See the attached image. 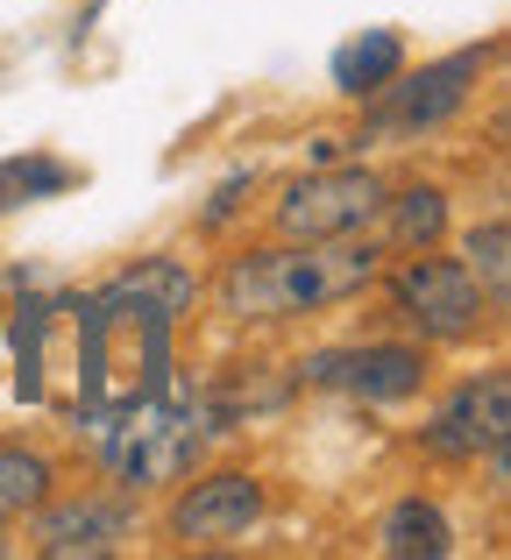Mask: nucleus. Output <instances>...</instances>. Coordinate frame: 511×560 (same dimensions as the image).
<instances>
[{"mask_svg":"<svg viewBox=\"0 0 511 560\" xmlns=\"http://www.w3.org/2000/svg\"><path fill=\"white\" fill-rule=\"evenodd\" d=\"M199 299L178 256H150L114 284L71 299V419L100 440L114 411L171 390V319Z\"/></svg>","mask_w":511,"mask_h":560,"instance_id":"1","label":"nucleus"},{"mask_svg":"<svg viewBox=\"0 0 511 560\" xmlns=\"http://www.w3.org/2000/svg\"><path fill=\"white\" fill-rule=\"evenodd\" d=\"M384 256L356 234H334V242H284V248H256L235 256L221 277V313L228 319H291V313H320V305L356 299L362 284H376Z\"/></svg>","mask_w":511,"mask_h":560,"instance_id":"2","label":"nucleus"},{"mask_svg":"<svg viewBox=\"0 0 511 560\" xmlns=\"http://www.w3.org/2000/svg\"><path fill=\"white\" fill-rule=\"evenodd\" d=\"M221 433V419H213V405H178V397H142V405L114 411L107 425H100V462L121 476V490H164V482H178L185 468L207 454V440Z\"/></svg>","mask_w":511,"mask_h":560,"instance_id":"3","label":"nucleus"},{"mask_svg":"<svg viewBox=\"0 0 511 560\" xmlns=\"http://www.w3.org/2000/svg\"><path fill=\"white\" fill-rule=\"evenodd\" d=\"M391 299H398V313L413 319L427 341H469V334L490 319V291L469 277V262L427 256V248L391 270Z\"/></svg>","mask_w":511,"mask_h":560,"instance_id":"4","label":"nucleus"},{"mask_svg":"<svg viewBox=\"0 0 511 560\" xmlns=\"http://www.w3.org/2000/svg\"><path fill=\"white\" fill-rule=\"evenodd\" d=\"M476 71H484V50H455L441 57V65L413 71V79H391L370 93V114H362V136L376 142H398V136H419V128H441L448 114H462V100H469Z\"/></svg>","mask_w":511,"mask_h":560,"instance_id":"5","label":"nucleus"},{"mask_svg":"<svg viewBox=\"0 0 511 560\" xmlns=\"http://www.w3.org/2000/svg\"><path fill=\"white\" fill-rule=\"evenodd\" d=\"M384 213V178L376 171H334L320 164L313 178L284 185V199H277V228H284V242H334V234H362L370 220Z\"/></svg>","mask_w":511,"mask_h":560,"instance_id":"6","label":"nucleus"},{"mask_svg":"<svg viewBox=\"0 0 511 560\" xmlns=\"http://www.w3.org/2000/svg\"><path fill=\"white\" fill-rule=\"evenodd\" d=\"M14 390L22 405L71 411V299H28L14 313Z\"/></svg>","mask_w":511,"mask_h":560,"instance_id":"7","label":"nucleus"},{"mask_svg":"<svg viewBox=\"0 0 511 560\" xmlns=\"http://www.w3.org/2000/svg\"><path fill=\"white\" fill-rule=\"evenodd\" d=\"M299 376L320 383V390H348V397H362V405H398V397H413L419 383H427V355L405 348V341H362V348H327V355H313Z\"/></svg>","mask_w":511,"mask_h":560,"instance_id":"8","label":"nucleus"},{"mask_svg":"<svg viewBox=\"0 0 511 560\" xmlns=\"http://www.w3.org/2000/svg\"><path fill=\"white\" fill-rule=\"evenodd\" d=\"M498 440H511V376L484 370L476 383H462V390L433 411V425L419 433V447L441 454V462H476V454H490Z\"/></svg>","mask_w":511,"mask_h":560,"instance_id":"9","label":"nucleus"},{"mask_svg":"<svg viewBox=\"0 0 511 560\" xmlns=\"http://www.w3.org/2000/svg\"><path fill=\"white\" fill-rule=\"evenodd\" d=\"M263 511H270L263 482L242 476V468H221V476L193 482V490L171 504V533H178L185 547H228V539H249L256 533Z\"/></svg>","mask_w":511,"mask_h":560,"instance_id":"10","label":"nucleus"},{"mask_svg":"<svg viewBox=\"0 0 511 560\" xmlns=\"http://www.w3.org/2000/svg\"><path fill=\"white\" fill-rule=\"evenodd\" d=\"M128 533H136V511H128L121 497H79V504H57V511H43V518H36V553H50V560L79 553V560H93V553H114Z\"/></svg>","mask_w":511,"mask_h":560,"instance_id":"11","label":"nucleus"},{"mask_svg":"<svg viewBox=\"0 0 511 560\" xmlns=\"http://www.w3.org/2000/svg\"><path fill=\"white\" fill-rule=\"evenodd\" d=\"M376 553L384 560H441V553H455V525L441 518V504L405 497V504H391L384 525H376Z\"/></svg>","mask_w":511,"mask_h":560,"instance_id":"12","label":"nucleus"},{"mask_svg":"<svg viewBox=\"0 0 511 560\" xmlns=\"http://www.w3.org/2000/svg\"><path fill=\"white\" fill-rule=\"evenodd\" d=\"M398 71H405V36L398 28H362L356 43L334 50V85H341L348 100H370L376 85H391Z\"/></svg>","mask_w":511,"mask_h":560,"instance_id":"13","label":"nucleus"},{"mask_svg":"<svg viewBox=\"0 0 511 560\" xmlns=\"http://www.w3.org/2000/svg\"><path fill=\"white\" fill-rule=\"evenodd\" d=\"M384 213H391V242H398V248H433V242H441V228H448L441 185L398 191V199H384Z\"/></svg>","mask_w":511,"mask_h":560,"instance_id":"14","label":"nucleus"},{"mask_svg":"<svg viewBox=\"0 0 511 560\" xmlns=\"http://www.w3.org/2000/svg\"><path fill=\"white\" fill-rule=\"evenodd\" d=\"M71 185V164H57V156H8L0 164V213H14V206H36V199H57V191Z\"/></svg>","mask_w":511,"mask_h":560,"instance_id":"15","label":"nucleus"},{"mask_svg":"<svg viewBox=\"0 0 511 560\" xmlns=\"http://www.w3.org/2000/svg\"><path fill=\"white\" fill-rule=\"evenodd\" d=\"M36 504H50V462L28 447H0V518H22Z\"/></svg>","mask_w":511,"mask_h":560,"instance_id":"16","label":"nucleus"},{"mask_svg":"<svg viewBox=\"0 0 511 560\" xmlns=\"http://www.w3.org/2000/svg\"><path fill=\"white\" fill-rule=\"evenodd\" d=\"M469 277L490 291V305H504V284H511V234L504 220H484V228H469Z\"/></svg>","mask_w":511,"mask_h":560,"instance_id":"17","label":"nucleus"},{"mask_svg":"<svg viewBox=\"0 0 511 560\" xmlns=\"http://www.w3.org/2000/svg\"><path fill=\"white\" fill-rule=\"evenodd\" d=\"M242 191H249V171H235V178H228V185L207 199V228H221V220L235 213V199H242Z\"/></svg>","mask_w":511,"mask_h":560,"instance_id":"18","label":"nucleus"},{"mask_svg":"<svg viewBox=\"0 0 511 560\" xmlns=\"http://www.w3.org/2000/svg\"><path fill=\"white\" fill-rule=\"evenodd\" d=\"M0 553H8V539H0Z\"/></svg>","mask_w":511,"mask_h":560,"instance_id":"19","label":"nucleus"}]
</instances>
